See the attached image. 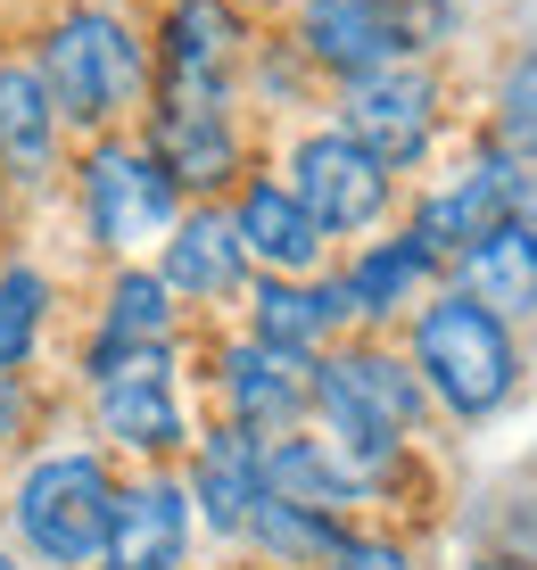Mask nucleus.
Masks as SVG:
<instances>
[{"label":"nucleus","instance_id":"1","mask_svg":"<svg viewBox=\"0 0 537 570\" xmlns=\"http://www.w3.org/2000/svg\"><path fill=\"white\" fill-rule=\"evenodd\" d=\"M314 414H323L331 446L364 471V488H381L406 439L422 430L430 414V389L413 356H389V347H348V356H323L314 364Z\"/></svg>","mask_w":537,"mask_h":570},{"label":"nucleus","instance_id":"2","mask_svg":"<svg viewBox=\"0 0 537 570\" xmlns=\"http://www.w3.org/2000/svg\"><path fill=\"white\" fill-rule=\"evenodd\" d=\"M413 372L455 422H488L521 389V347L488 306L447 289V298H422V314H413Z\"/></svg>","mask_w":537,"mask_h":570},{"label":"nucleus","instance_id":"3","mask_svg":"<svg viewBox=\"0 0 537 570\" xmlns=\"http://www.w3.org/2000/svg\"><path fill=\"white\" fill-rule=\"evenodd\" d=\"M33 67H42V91H50L58 125H84V132H116L133 108L149 100V58L108 9L58 17Z\"/></svg>","mask_w":537,"mask_h":570},{"label":"nucleus","instance_id":"4","mask_svg":"<svg viewBox=\"0 0 537 570\" xmlns=\"http://www.w3.org/2000/svg\"><path fill=\"white\" fill-rule=\"evenodd\" d=\"M75 183H84V224L108 257H141L149 240H166L183 224V190H174V174L141 141L99 132L84 149V166H75Z\"/></svg>","mask_w":537,"mask_h":570},{"label":"nucleus","instance_id":"5","mask_svg":"<svg viewBox=\"0 0 537 570\" xmlns=\"http://www.w3.org/2000/svg\"><path fill=\"white\" fill-rule=\"evenodd\" d=\"M108 513H116V480L91 455H50L17 488V538L58 570H84L108 546Z\"/></svg>","mask_w":537,"mask_h":570},{"label":"nucleus","instance_id":"6","mask_svg":"<svg viewBox=\"0 0 537 570\" xmlns=\"http://www.w3.org/2000/svg\"><path fill=\"white\" fill-rule=\"evenodd\" d=\"M248 17L232 0H174L157 42V108H232L241 100Z\"/></svg>","mask_w":537,"mask_h":570},{"label":"nucleus","instance_id":"7","mask_svg":"<svg viewBox=\"0 0 537 570\" xmlns=\"http://www.w3.org/2000/svg\"><path fill=\"white\" fill-rule=\"evenodd\" d=\"M439 75L422 67V58H389V67L355 75V83H340V132L348 141H364L372 157H381L389 174L422 166L430 141H439Z\"/></svg>","mask_w":537,"mask_h":570},{"label":"nucleus","instance_id":"8","mask_svg":"<svg viewBox=\"0 0 537 570\" xmlns=\"http://www.w3.org/2000/svg\"><path fill=\"white\" fill-rule=\"evenodd\" d=\"M282 190H290V199L306 207L323 232H331V240H340V232H372V224L389 215L397 174H389L364 141H348V132L331 125V132H306V141L290 149Z\"/></svg>","mask_w":537,"mask_h":570},{"label":"nucleus","instance_id":"9","mask_svg":"<svg viewBox=\"0 0 537 570\" xmlns=\"http://www.w3.org/2000/svg\"><path fill=\"white\" fill-rule=\"evenodd\" d=\"M91 397L108 439L133 455H174L183 446V405H174V347H91Z\"/></svg>","mask_w":537,"mask_h":570},{"label":"nucleus","instance_id":"10","mask_svg":"<svg viewBox=\"0 0 537 570\" xmlns=\"http://www.w3.org/2000/svg\"><path fill=\"white\" fill-rule=\"evenodd\" d=\"M290 50L306 58L314 75H331V83H355V75L389 67V58H413L397 0H297Z\"/></svg>","mask_w":537,"mask_h":570},{"label":"nucleus","instance_id":"11","mask_svg":"<svg viewBox=\"0 0 537 570\" xmlns=\"http://www.w3.org/2000/svg\"><path fill=\"white\" fill-rule=\"evenodd\" d=\"M215 372H224V414L256 430V439H290L314 414V356H297V347L241 340V347H224Z\"/></svg>","mask_w":537,"mask_h":570},{"label":"nucleus","instance_id":"12","mask_svg":"<svg viewBox=\"0 0 537 570\" xmlns=\"http://www.w3.org/2000/svg\"><path fill=\"white\" fill-rule=\"evenodd\" d=\"M512 207H521V166L488 149L471 174H455V183H439V190H430V199L413 207V224H406V232H413V240H422L439 265H455L471 240H480V232H496V224H505Z\"/></svg>","mask_w":537,"mask_h":570},{"label":"nucleus","instance_id":"13","mask_svg":"<svg viewBox=\"0 0 537 570\" xmlns=\"http://www.w3.org/2000/svg\"><path fill=\"white\" fill-rule=\"evenodd\" d=\"M232 232H241V248H248V265H265L273 282H314L331 257V232L314 224L306 207L290 199L282 183H241V207H232Z\"/></svg>","mask_w":537,"mask_h":570},{"label":"nucleus","instance_id":"14","mask_svg":"<svg viewBox=\"0 0 537 570\" xmlns=\"http://www.w3.org/2000/svg\"><path fill=\"white\" fill-rule=\"evenodd\" d=\"M149 157L174 190H224L241 174V100L232 108H149Z\"/></svg>","mask_w":537,"mask_h":570},{"label":"nucleus","instance_id":"15","mask_svg":"<svg viewBox=\"0 0 537 570\" xmlns=\"http://www.w3.org/2000/svg\"><path fill=\"white\" fill-rule=\"evenodd\" d=\"M455 289H463L471 306H488L505 331L537 323V232L521 215H505L496 232H480V240L455 257Z\"/></svg>","mask_w":537,"mask_h":570},{"label":"nucleus","instance_id":"16","mask_svg":"<svg viewBox=\"0 0 537 570\" xmlns=\"http://www.w3.org/2000/svg\"><path fill=\"white\" fill-rule=\"evenodd\" d=\"M183 538H191V504H183V488L174 480H141V488H125L116 497V513H108V570H174L183 562Z\"/></svg>","mask_w":537,"mask_h":570},{"label":"nucleus","instance_id":"17","mask_svg":"<svg viewBox=\"0 0 537 570\" xmlns=\"http://www.w3.org/2000/svg\"><path fill=\"white\" fill-rule=\"evenodd\" d=\"M241 273H248V248H241V232H232V207H191L183 224H174V240H166L157 282H166L174 298H232Z\"/></svg>","mask_w":537,"mask_h":570},{"label":"nucleus","instance_id":"18","mask_svg":"<svg viewBox=\"0 0 537 570\" xmlns=\"http://www.w3.org/2000/svg\"><path fill=\"white\" fill-rule=\"evenodd\" d=\"M58 166V108L42 91L33 58H0V174L9 183H50Z\"/></svg>","mask_w":537,"mask_h":570},{"label":"nucleus","instance_id":"19","mask_svg":"<svg viewBox=\"0 0 537 570\" xmlns=\"http://www.w3.org/2000/svg\"><path fill=\"white\" fill-rule=\"evenodd\" d=\"M191 488H198V504H207V521L224 529V538H241L248 513L265 504V439H256V430H241V422L207 430Z\"/></svg>","mask_w":537,"mask_h":570},{"label":"nucleus","instance_id":"20","mask_svg":"<svg viewBox=\"0 0 537 570\" xmlns=\"http://www.w3.org/2000/svg\"><path fill=\"white\" fill-rule=\"evenodd\" d=\"M340 323H355L348 314V289L340 282H256V306H248V340L265 347H297V356H314V347L331 340Z\"/></svg>","mask_w":537,"mask_h":570},{"label":"nucleus","instance_id":"21","mask_svg":"<svg viewBox=\"0 0 537 570\" xmlns=\"http://www.w3.org/2000/svg\"><path fill=\"white\" fill-rule=\"evenodd\" d=\"M430 273H439V257H430L413 232H397V240H372L364 257L348 265V314L355 323H389V314H406V306H422V289H430Z\"/></svg>","mask_w":537,"mask_h":570},{"label":"nucleus","instance_id":"22","mask_svg":"<svg viewBox=\"0 0 537 570\" xmlns=\"http://www.w3.org/2000/svg\"><path fill=\"white\" fill-rule=\"evenodd\" d=\"M99 340L108 347H166L174 340V289L149 265H125L108 282V314H99Z\"/></svg>","mask_w":537,"mask_h":570},{"label":"nucleus","instance_id":"23","mask_svg":"<svg viewBox=\"0 0 537 570\" xmlns=\"http://www.w3.org/2000/svg\"><path fill=\"white\" fill-rule=\"evenodd\" d=\"M241 538H256V554H265L273 570H323V554L340 546V521H331V513H306V504L265 497V504L248 513Z\"/></svg>","mask_w":537,"mask_h":570},{"label":"nucleus","instance_id":"24","mask_svg":"<svg viewBox=\"0 0 537 570\" xmlns=\"http://www.w3.org/2000/svg\"><path fill=\"white\" fill-rule=\"evenodd\" d=\"M488 149L512 166H537V50H521L488 91Z\"/></svg>","mask_w":537,"mask_h":570},{"label":"nucleus","instance_id":"25","mask_svg":"<svg viewBox=\"0 0 537 570\" xmlns=\"http://www.w3.org/2000/svg\"><path fill=\"white\" fill-rule=\"evenodd\" d=\"M42 314H50V282L33 265H9V273H0V372H17L33 356Z\"/></svg>","mask_w":537,"mask_h":570},{"label":"nucleus","instance_id":"26","mask_svg":"<svg viewBox=\"0 0 537 570\" xmlns=\"http://www.w3.org/2000/svg\"><path fill=\"white\" fill-rule=\"evenodd\" d=\"M323 570H413V554L381 529H340V546L323 554Z\"/></svg>","mask_w":537,"mask_h":570},{"label":"nucleus","instance_id":"27","mask_svg":"<svg viewBox=\"0 0 537 570\" xmlns=\"http://www.w3.org/2000/svg\"><path fill=\"white\" fill-rule=\"evenodd\" d=\"M17 414H26V389H17V372H0V439L17 430Z\"/></svg>","mask_w":537,"mask_h":570},{"label":"nucleus","instance_id":"28","mask_svg":"<svg viewBox=\"0 0 537 570\" xmlns=\"http://www.w3.org/2000/svg\"><path fill=\"white\" fill-rule=\"evenodd\" d=\"M512 215H521V224L537 232V174H521V207H512Z\"/></svg>","mask_w":537,"mask_h":570},{"label":"nucleus","instance_id":"29","mask_svg":"<svg viewBox=\"0 0 537 570\" xmlns=\"http://www.w3.org/2000/svg\"><path fill=\"white\" fill-rule=\"evenodd\" d=\"M480 570H529V562H480Z\"/></svg>","mask_w":537,"mask_h":570},{"label":"nucleus","instance_id":"30","mask_svg":"<svg viewBox=\"0 0 537 570\" xmlns=\"http://www.w3.org/2000/svg\"><path fill=\"white\" fill-rule=\"evenodd\" d=\"M232 9H256V0H232Z\"/></svg>","mask_w":537,"mask_h":570},{"label":"nucleus","instance_id":"31","mask_svg":"<svg viewBox=\"0 0 537 570\" xmlns=\"http://www.w3.org/2000/svg\"><path fill=\"white\" fill-rule=\"evenodd\" d=\"M0 570H17V562H0Z\"/></svg>","mask_w":537,"mask_h":570},{"label":"nucleus","instance_id":"32","mask_svg":"<svg viewBox=\"0 0 537 570\" xmlns=\"http://www.w3.org/2000/svg\"><path fill=\"white\" fill-rule=\"evenodd\" d=\"M290 9H297V0H290Z\"/></svg>","mask_w":537,"mask_h":570}]
</instances>
